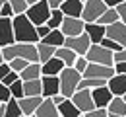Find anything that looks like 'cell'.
<instances>
[{
	"label": "cell",
	"mask_w": 126,
	"mask_h": 117,
	"mask_svg": "<svg viewBox=\"0 0 126 117\" xmlns=\"http://www.w3.org/2000/svg\"><path fill=\"white\" fill-rule=\"evenodd\" d=\"M54 57H58V59L62 61L64 67H74V63H76V59H78V53L72 51L70 47H66V45H60V47L54 49Z\"/></svg>",
	"instance_id": "obj_21"
},
{
	"label": "cell",
	"mask_w": 126,
	"mask_h": 117,
	"mask_svg": "<svg viewBox=\"0 0 126 117\" xmlns=\"http://www.w3.org/2000/svg\"><path fill=\"white\" fill-rule=\"evenodd\" d=\"M87 63H89V61L85 59V55H78V59H76V63H74V68L83 74V70L87 68Z\"/></svg>",
	"instance_id": "obj_35"
},
{
	"label": "cell",
	"mask_w": 126,
	"mask_h": 117,
	"mask_svg": "<svg viewBox=\"0 0 126 117\" xmlns=\"http://www.w3.org/2000/svg\"><path fill=\"white\" fill-rule=\"evenodd\" d=\"M83 31L89 35L91 43H101V39L107 35V25H103V23H99V22H85Z\"/></svg>",
	"instance_id": "obj_14"
},
{
	"label": "cell",
	"mask_w": 126,
	"mask_h": 117,
	"mask_svg": "<svg viewBox=\"0 0 126 117\" xmlns=\"http://www.w3.org/2000/svg\"><path fill=\"white\" fill-rule=\"evenodd\" d=\"M8 4L12 6L14 14H23V12L27 10V6H29L25 0H8Z\"/></svg>",
	"instance_id": "obj_32"
},
{
	"label": "cell",
	"mask_w": 126,
	"mask_h": 117,
	"mask_svg": "<svg viewBox=\"0 0 126 117\" xmlns=\"http://www.w3.org/2000/svg\"><path fill=\"white\" fill-rule=\"evenodd\" d=\"M109 117H126V100L122 96H112L107 105Z\"/></svg>",
	"instance_id": "obj_19"
},
{
	"label": "cell",
	"mask_w": 126,
	"mask_h": 117,
	"mask_svg": "<svg viewBox=\"0 0 126 117\" xmlns=\"http://www.w3.org/2000/svg\"><path fill=\"white\" fill-rule=\"evenodd\" d=\"M27 63H29V61H25V59H19V57L12 59V61H8L10 68H12V70H16V72H21V70L25 68V65H27Z\"/></svg>",
	"instance_id": "obj_33"
},
{
	"label": "cell",
	"mask_w": 126,
	"mask_h": 117,
	"mask_svg": "<svg viewBox=\"0 0 126 117\" xmlns=\"http://www.w3.org/2000/svg\"><path fill=\"white\" fill-rule=\"evenodd\" d=\"M58 115L60 117H81V111L76 107V103L72 101V98H64L58 103Z\"/></svg>",
	"instance_id": "obj_22"
},
{
	"label": "cell",
	"mask_w": 126,
	"mask_h": 117,
	"mask_svg": "<svg viewBox=\"0 0 126 117\" xmlns=\"http://www.w3.org/2000/svg\"><path fill=\"white\" fill-rule=\"evenodd\" d=\"M107 10V4L103 0H83V10H81V20L83 22H97L99 16Z\"/></svg>",
	"instance_id": "obj_6"
},
{
	"label": "cell",
	"mask_w": 126,
	"mask_h": 117,
	"mask_svg": "<svg viewBox=\"0 0 126 117\" xmlns=\"http://www.w3.org/2000/svg\"><path fill=\"white\" fill-rule=\"evenodd\" d=\"M72 101L76 103V107H78L81 113H85V111H89V109L95 107V101H93V96H91V90L89 88H78L72 94Z\"/></svg>",
	"instance_id": "obj_7"
},
{
	"label": "cell",
	"mask_w": 126,
	"mask_h": 117,
	"mask_svg": "<svg viewBox=\"0 0 126 117\" xmlns=\"http://www.w3.org/2000/svg\"><path fill=\"white\" fill-rule=\"evenodd\" d=\"M25 2H27V4H33V2H37V0H25Z\"/></svg>",
	"instance_id": "obj_48"
},
{
	"label": "cell",
	"mask_w": 126,
	"mask_h": 117,
	"mask_svg": "<svg viewBox=\"0 0 126 117\" xmlns=\"http://www.w3.org/2000/svg\"><path fill=\"white\" fill-rule=\"evenodd\" d=\"M10 92H12V96L14 98H23L25 94H23V80L21 78H17V80H14V82L10 84Z\"/></svg>",
	"instance_id": "obj_31"
},
{
	"label": "cell",
	"mask_w": 126,
	"mask_h": 117,
	"mask_svg": "<svg viewBox=\"0 0 126 117\" xmlns=\"http://www.w3.org/2000/svg\"><path fill=\"white\" fill-rule=\"evenodd\" d=\"M64 37H66V35L60 31V27H56V29H50L41 41H45V43L52 45V47H60V45H64Z\"/></svg>",
	"instance_id": "obj_27"
},
{
	"label": "cell",
	"mask_w": 126,
	"mask_h": 117,
	"mask_svg": "<svg viewBox=\"0 0 126 117\" xmlns=\"http://www.w3.org/2000/svg\"><path fill=\"white\" fill-rule=\"evenodd\" d=\"M43 100V96H23V98H19V107H21V113L25 117H31L35 113V109L39 107V103Z\"/></svg>",
	"instance_id": "obj_17"
},
{
	"label": "cell",
	"mask_w": 126,
	"mask_h": 117,
	"mask_svg": "<svg viewBox=\"0 0 126 117\" xmlns=\"http://www.w3.org/2000/svg\"><path fill=\"white\" fill-rule=\"evenodd\" d=\"M33 115L35 117H58V105L52 101V98H43Z\"/></svg>",
	"instance_id": "obj_15"
},
{
	"label": "cell",
	"mask_w": 126,
	"mask_h": 117,
	"mask_svg": "<svg viewBox=\"0 0 126 117\" xmlns=\"http://www.w3.org/2000/svg\"><path fill=\"white\" fill-rule=\"evenodd\" d=\"M4 4H6V0H0V8H2V6H4Z\"/></svg>",
	"instance_id": "obj_47"
},
{
	"label": "cell",
	"mask_w": 126,
	"mask_h": 117,
	"mask_svg": "<svg viewBox=\"0 0 126 117\" xmlns=\"http://www.w3.org/2000/svg\"><path fill=\"white\" fill-rule=\"evenodd\" d=\"M116 8V12H118V18H120V22H126V0H122L118 6H114Z\"/></svg>",
	"instance_id": "obj_40"
},
{
	"label": "cell",
	"mask_w": 126,
	"mask_h": 117,
	"mask_svg": "<svg viewBox=\"0 0 126 117\" xmlns=\"http://www.w3.org/2000/svg\"><path fill=\"white\" fill-rule=\"evenodd\" d=\"M122 98H124V100H126V94H124V96H122Z\"/></svg>",
	"instance_id": "obj_49"
},
{
	"label": "cell",
	"mask_w": 126,
	"mask_h": 117,
	"mask_svg": "<svg viewBox=\"0 0 126 117\" xmlns=\"http://www.w3.org/2000/svg\"><path fill=\"white\" fill-rule=\"evenodd\" d=\"M107 37L114 39L116 43H120L122 47H126V22H114L107 25Z\"/></svg>",
	"instance_id": "obj_13"
},
{
	"label": "cell",
	"mask_w": 126,
	"mask_h": 117,
	"mask_svg": "<svg viewBox=\"0 0 126 117\" xmlns=\"http://www.w3.org/2000/svg\"><path fill=\"white\" fill-rule=\"evenodd\" d=\"M101 45H103V47H107V49H110V51L122 49V45H120V43H116L114 39H110V37H107V35H105V37L101 39Z\"/></svg>",
	"instance_id": "obj_34"
},
{
	"label": "cell",
	"mask_w": 126,
	"mask_h": 117,
	"mask_svg": "<svg viewBox=\"0 0 126 117\" xmlns=\"http://www.w3.org/2000/svg\"><path fill=\"white\" fill-rule=\"evenodd\" d=\"M103 2H105L107 6H118V4L122 2V0H103Z\"/></svg>",
	"instance_id": "obj_45"
},
{
	"label": "cell",
	"mask_w": 126,
	"mask_h": 117,
	"mask_svg": "<svg viewBox=\"0 0 126 117\" xmlns=\"http://www.w3.org/2000/svg\"><path fill=\"white\" fill-rule=\"evenodd\" d=\"M8 70H10V65H8L6 61H4V63H0V82H2V78L6 76V72H8Z\"/></svg>",
	"instance_id": "obj_43"
},
{
	"label": "cell",
	"mask_w": 126,
	"mask_h": 117,
	"mask_svg": "<svg viewBox=\"0 0 126 117\" xmlns=\"http://www.w3.org/2000/svg\"><path fill=\"white\" fill-rule=\"evenodd\" d=\"M12 23H14V39L16 41H23V43H37L39 41L37 25L25 16V12L23 14H14Z\"/></svg>",
	"instance_id": "obj_1"
},
{
	"label": "cell",
	"mask_w": 126,
	"mask_h": 117,
	"mask_svg": "<svg viewBox=\"0 0 126 117\" xmlns=\"http://www.w3.org/2000/svg\"><path fill=\"white\" fill-rule=\"evenodd\" d=\"M12 98V92H10V86H6L4 82H0V101H8Z\"/></svg>",
	"instance_id": "obj_36"
},
{
	"label": "cell",
	"mask_w": 126,
	"mask_h": 117,
	"mask_svg": "<svg viewBox=\"0 0 126 117\" xmlns=\"http://www.w3.org/2000/svg\"><path fill=\"white\" fill-rule=\"evenodd\" d=\"M14 23L12 18H2L0 16V47H6L14 43Z\"/></svg>",
	"instance_id": "obj_11"
},
{
	"label": "cell",
	"mask_w": 126,
	"mask_h": 117,
	"mask_svg": "<svg viewBox=\"0 0 126 117\" xmlns=\"http://www.w3.org/2000/svg\"><path fill=\"white\" fill-rule=\"evenodd\" d=\"M58 78H60V94L66 98H72V94L78 90V84L81 80V72H78L74 67H64Z\"/></svg>",
	"instance_id": "obj_3"
},
{
	"label": "cell",
	"mask_w": 126,
	"mask_h": 117,
	"mask_svg": "<svg viewBox=\"0 0 126 117\" xmlns=\"http://www.w3.org/2000/svg\"><path fill=\"white\" fill-rule=\"evenodd\" d=\"M64 16H74V18H81V10H83V0H64L60 4Z\"/></svg>",
	"instance_id": "obj_20"
},
{
	"label": "cell",
	"mask_w": 126,
	"mask_h": 117,
	"mask_svg": "<svg viewBox=\"0 0 126 117\" xmlns=\"http://www.w3.org/2000/svg\"><path fill=\"white\" fill-rule=\"evenodd\" d=\"M112 74H114V68L109 67V65L87 63V68L83 70V74H81V76H85V78H103V80H109Z\"/></svg>",
	"instance_id": "obj_9"
},
{
	"label": "cell",
	"mask_w": 126,
	"mask_h": 117,
	"mask_svg": "<svg viewBox=\"0 0 126 117\" xmlns=\"http://www.w3.org/2000/svg\"><path fill=\"white\" fill-rule=\"evenodd\" d=\"M41 82H43V98H52L54 94L60 92V78L54 74H43Z\"/></svg>",
	"instance_id": "obj_12"
},
{
	"label": "cell",
	"mask_w": 126,
	"mask_h": 117,
	"mask_svg": "<svg viewBox=\"0 0 126 117\" xmlns=\"http://www.w3.org/2000/svg\"><path fill=\"white\" fill-rule=\"evenodd\" d=\"M25 16L31 20L35 25H41V23H47L48 16H50V6H48V0H37L27 6L25 10Z\"/></svg>",
	"instance_id": "obj_4"
},
{
	"label": "cell",
	"mask_w": 126,
	"mask_h": 117,
	"mask_svg": "<svg viewBox=\"0 0 126 117\" xmlns=\"http://www.w3.org/2000/svg\"><path fill=\"white\" fill-rule=\"evenodd\" d=\"M23 113H21V107H19V101H17V98H10V100L6 101V115L4 117H21Z\"/></svg>",
	"instance_id": "obj_29"
},
{
	"label": "cell",
	"mask_w": 126,
	"mask_h": 117,
	"mask_svg": "<svg viewBox=\"0 0 126 117\" xmlns=\"http://www.w3.org/2000/svg\"><path fill=\"white\" fill-rule=\"evenodd\" d=\"M107 86H109V90L112 92V96H124L126 94V74L114 72L107 80Z\"/></svg>",
	"instance_id": "obj_18"
},
{
	"label": "cell",
	"mask_w": 126,
	"mask_h": 117,
	"mask_svg": "<svg viewBox=\"0 0 126 117\" xmlns=\"http://www.w3.org/2000/svg\"><path fill=\"white\" fill-rule=\"evenodd\" d=\"M43 72H41V63L35 61V63H27L25 68L19 72V78L21 80H31V78H41Z\"/></svg>",
	"instance_id": "obj_24"
},
{
	"label": "cell",
	"mask_w": 126,
	"mask_h": 117,
	"mask_svg": "<svg viewBox=\"0 0 126 117\" xmlns=\"http://www.w3.org/2000/svg\"><path fill=\"white\" fill-rule=\"evenodd\" d=\"M85 59H87L89 63H99V65H109V67L114 65V61H112V51L107 49V47H103L101 43H91L89 49H87V53H85Z\"/></svg>",
	"instance_id": "obj_5"
},
{
	"label": "cell",
	"mask_w": 126,
	"mask_h": 117,
	"mask_svg": "<svg viewBox=\"0 0 126 117\" xmlns=\"http://www.w3.org/2000/svg\"><path fill=\"white\" fill-rule=\"evenodd\" d=\"M54 49L56 47H52V45H48V43L39 39L37 41V57H39V63H45L50 57H54Z\"/></svg>",
	"instance_id": "obj_26"
},
{
	"label": "cell",
	"mask_w": 126,
	"mask_h": 117,
	"mask_svg": "<svg viewBox=\"0 0 126 117\" xmlns=\"http://www.w3.org/2000/svg\"><path fill=\"white\" fill-rule=\"evenodd\" d=\"M17 78H19V72H16V70H12V68H10V70L6 72V76L2 78V82L6 84V86H10V84L14 82V80H17Z\"/></svg>",
	"instance_id": "obj_37"
},
{
	"label": "cell",
	"mask_w": 126,
	"mask_h": 117,
	"mask_svg": "<svg viewBox=\"0 0 126 117\" xmlns=\"http://www.w3.org/2000/svg\"><path fill=\"white\" fill-rule=\"evenodd\" d=\"M64 45L70 47L72 51H76L78 55H85L87 49H89V45H91V39H89V35L83 31V33H79V35L64 37Z\"/></svg>",
	"instance_id": "obj_8"
},
{
	"label": "cell",
	"mask_w": 126,
	"mask_h": 117,
	"mask_svg": "<svg viewBox=\"0 0 126 117\" xmlns=\"http://www.w3.org/2000/svg\"><path fill=\"white\" fill-rule=\"evenodd\" d=\"M23 94L25 96H43V82H41V78L23 80Z\"/></svg>",
	"instance_id": "obj_25"
},
{
	"label": "cell",
	"mask_w": 126,
	"mask_h": 117,
	"mask_svg": "<svg viewBox=\"0 0 126 117\" xmlns=\"http://www.w3.org/2000/svg\"><path fill=\"white\" fill-rule=\"evenodd\" d=\"M62 68H64V63L58 57H50L48 61L41 63V72L43 74H54V76H58Z\"/></svg>",
	"instance_id": "obj_23"
},
{
	"label": "cell",
	"mask_w": 126,
	"mask_h": 117,
	"mask_svg": "<svg viewBox=\"0 0 126 117\" xmlns=\"http://www.w3.org/2000/svg\"><path fill=\"white\" fill-rule=\"evenodd\" d=\"M83 27H85V22L81 18H74V16H64L62 23H60V31L66 37L83 33Z\"/></svg>",
	"instance_id": "obj_10"
},
{
	"label": "cell",
	"mask_w": 126,
	"mask_h": 117,
	"mask_svg": "<svg viewBox=\"0 0 126 117\" xmlns=\"http://www.w3.org/2000/svg\"><path fill=\"white\" fill-rule=\"evenodd\" d=\"M0 16L2 18H14V10H12V6L8 4V0H6V4L0 8Z\"/></svg>",
	"instance_id": "obj_39"
},
{
	"label": "cell",
	"mask_w": 126,
	"mask_h": 117,
	"mask_svg": "<svg viewBox=\"0 0 126 117\" xmlns=\"http://www.w3.org/2000/svg\"><path fill=\"white\" fill-rule=\"evenodd\" d=\"M91 96H93L95 107H107L109 101H110V98H112V92L109 90L107 84H103V86H97V88L91 90Z\"/></svg>",
	"instance_id": "obj_16"
},
{
	"label": "cell",
	"mask_w": 126,
	"mask_h": 117,
	"mask_svg": "<svg viewBox=\"0 0 126 117\" xmlns=\"http://www.w3.org/2000/svg\"><path fill=\"white\" fill-rule=\"evenodd\" d=\"M120 18H118V12H116V8L114 6H107V10L99 16V23H103V25H110V23H114V22H118Z\"/></svg>",
	"instance_id": "obj_28"
},
{
	"label": "cell",
	"mask_w": 126,
	"mask_h": 117,
	"mask_svg": "<svg viewBox=\"0 0 126 117\" xmlns=\"http://www.w3.org/2000/svg\"><path fill=\"white\" fill-rule=\"evenodd\" d=\"M62 20H64L62 10H60V8H52V10H50V16H48V20H47V25L50 29H56V27H60Z\"/></svg>",
	"instance_id": "obj_30"
},
{
	"label": "cell",
	"mask_w": 126,
	"mask_h": 117,
	"mask_svg": "<svg viewBox=\"0 0 126 117\" xmlns=\"http://www.w3.org/2000/svg\"><path fill=\"white\" fill-rule=\"evenodd\" d=\"M50 31V27H48L47 23H41V25H37V35H39V39H43L45 35Z\"/></svg>",
	"instance_id": "obj_41"
},
{
	"label": "cell",
	"mask_w": 126,
	"mask_h": 117,
	"mask_svg": "<svg viewBox=\"0 0 126 117\" xmlns=\"http://www.w3.org/2000/svg\"><path fill=\"white\" fill-rule=\"evenodd\" d=\"M2 57H4L6 63L12 61V59H16V57L25 59V61H29V63H35V61H39V57H37V43L14 41V43L2 47Z\"/></svg>",
	"instance_id": "obj_2"
},
{
	"label": "cell",
	"mask_w": 126,
	"mask_h": 117,
	"mask_svg": "<svg viewBox=\"0 0 126 117\" xmlns=\"http://www.w3.org/2000/svg\"><path fill=\"white\" fill-rule=\"evenodd\" d=\"M112 68H114V72H118V74H126V61L114 63V65H112Z\"/></svg>",
	"instance_id": "obj_42"
},
{
	"label": "cell",
	"mask_w": 126,
	"mask_h": 117,
	"mask_svg": "<svg viewBox=\"0 0 126 117\" xmlns=\"http://www.w3.org/2000/svg\"><path fill=\"white\" fill-rule=\"evenodd\" d=\"M62 2L64 0H48V6H50V10H52V8H60Z\"/></svg>",
	"instance_id": "obj_44"
},
{
	"label": "cell",
	"mask_w": 126,
	"mask_h": 117,
	"mask_svg": "<svg viewBox=\"0 0 126 117\" xmlns=\"http://www.w3.org/2000/svg\"><path fill=\"white\" fill-rule=\"evenodd\" d=\"M0 63H4V57H2V47H0Z\"/></svg>",
	"instance_id": "obj_46"
},
{
	"label": "cell",
	"mask_w": 126,
	"mask_h": 117,
	"mask_svg": "<svg viewBox=\"0 0 126 117\" xmlns=\"http://www.w3.org/2000/svg\"><path fill=\"white\" fill-rule=\"evenodd\" d=\"M112 61H114V63L126 61V47H122V49H116V51H112Z\"/></svg>",
	"instance_id": "obj_38"
}]
</instances>
